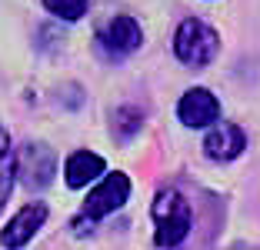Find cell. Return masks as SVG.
Segmentation results:
<instances>
[{"label": "cell", "mask_w": 260, "mask_h": 250, "mask_svg": "<svg viewBox=\"0 0 260 250\" xmlns=\"http://www.w3.org/2000/svg\"><path fill=\"white\" fill-rule=\"evenodd\" d=\"M150 217H153V243L157 247H180L187 240L193 227V207L190 200L180 194V190L167 187L153 197V207H150Z\"/></svg>", "instance_id": "6da1fadb"}, {"label": "cell", "mask_w": 260, "mask_h": 250, "mask_svg": "<svg viewBox=\"0 0 260 250\" xmlns=\"http://www.w3.org/2000/svg\"><path fill=\"white\" fill-rule=\"evenodd\" d=\"M130 197V177L120 174V170H114V174H104L100 177V183L87 194L84 200V210L74 217V234L84 237L93 230V224L104 217H110L114 210H120L123 204H127Z\"/></svg>", "instance_id": "7a4b0ae2"}, {"label": "cell", "mask_w": 260, "mask_h": 250, "mask_svg": "<svg viewBox=\"0 0 260 250\" xmlns=\"http://www.w3.org/2000/svg\"><path fill=\"white\" fill-rule=\"evenodd\" d=\"M217 50H220V37H217L214 27H207L197 17L180 20V27L174 34V53L180 64H187V67H207L217 57Z\"/></svg>", "instance_id": "3957f363"}, {"label": "cell", "mask_w": 260, "mask_h": 250, "mask_svg": "<svg viewBox=\"0 0 260 250\" xmlns=\"http://www.w3.org/2000/svg\"><path fill=\"white\" fill-rule=\"evenodd\" d=\"M57 174V157L44 140H27L17 153V177L30 190H44Z\"/></svg>", "instance_id": "277c9868"}, {"label": "cell", "mask_w": 260, "mask_h": 250, "mask_svg": "<svg viewBox=\"0 0 260 250\" xmlns=\"http://www.w3.org/2000/svg\"><path fill=\"white\" fill-rule=\"evenodd\" d=\"M47 224V204L34 200V204H23L14 217L7 220V227L0 230V243L7 250H23L27 243L37 237V230Z\"/></svg>", "instance_id": "5b68a950"}, {"label": "cell", "mask_w": 260, "mask_h": 250, "mask_svg": "<svg viewBox=\"0 0 260 250\" xmlns=\"http://www.w3.org/2000/svg\"><path fill=\"white\" fill-rule=\"evenodd\" d=\"M97 40L110 57H127V53H134L144 44V30H140V23L134 20V17L120 14V17H110V20L100 27Z\"/></svg>", "instance_id": "8992f818"}, {"label": "cell", "mask_w": 260, "mask_h": 250, "mask_svg": "<svg viewBox=\"0 0 260 250\" xmlns=\"http://www.w3.org/2000/svg\"><path fill=\"white\" fill-rule=\"evenodd\" d=\"M177 117L187 127H214V123H220V100L207 87H190L177 100Z\"/></svg>", "instance_id": "52a82bcc"}, {"label": "cell", "mask_w": 260, "mask_h": 250, "mask_svg": "<svg viewBox=\"0 0 260 250\" xmlns=\"http://www.w3.org/2000/svg\"><path fill=\"white\" fill-rule=\"evenodd\" d=\"M244 147H247V134L237 123H227V120L214 123L204 137V153L210 160H234L244 153Z\"/></svg>", "instance_id": "ba28073f"}, {"label": "cell", "mask_w": 260, "mask_h": 250, "mask_svg": "<svg viewBox=\"0 0 260 250\" xmlns=\"http://www.w3.org/2000/svg\"><path fill=\"white\" fill-rule=\"evenodd\" d=\"M104 174H107V164H104V157L93 153V150H74L67 157V164H63V180H67V187H74V190L100 180Z\"/></svg>", "instance_id": "9c48e42d"}, {"label": "cell", "mask_w": 260, "mask_h": 250, "mask_svg": "<svg viewBox=\"0 0 260 250\" xmlns=\"http://www.w3.org/2000/svg\"><path fill=\"white\" fill-rule=\"evenodd\" d=\"M110 127H114L117 140H130V137L144 127V114H140L137 107H117L114 117H110Z\"/></svg>", "instance_id": "30bf717a"}, {"label": "cell", "mask_w": 260, "mask_h": 250, "mask_svg": "<svg viewBox=\"0 0 260 250\" xmlns=\"http://www.w3.org/2000/svg\"><path fill=\"white\" fill-rule=\"evenodd\" d=\"M87 4H90V0H44L47 10L54 17H60V20H67V23L80 20V17L87 14Z\"/></svg>", "instance_id": "8fae6325"}, {"label": "cell", "mask_w": 260, "mask_h": 250, "mask_svg": "<svg viewBox=\"0 0 260 250\" xmlns=\"http://www.w3.org/2000/svg\"><path fill=\"white\" fill-rule=\"evenodd\" d=\"M14 180H17V157L7 153V157H0V210H4L10 190H14Z\"/></svg>", "instance_id": "7c38bea8"}, {"label": "cell", "mask_w": 260, "mask_h": 250, "mask_svg": "<svg viewBox=\"0 0 260 250\" xmlns=\"http://www.w3.org/2000/svg\"><path fill=\"white\" fill-rule=\"evenodd\" d=\"M10 153V134H7V127L0 123V157H7Z\"/></svg>", "instance_id": "4fadbf2b"}]
</instances>
